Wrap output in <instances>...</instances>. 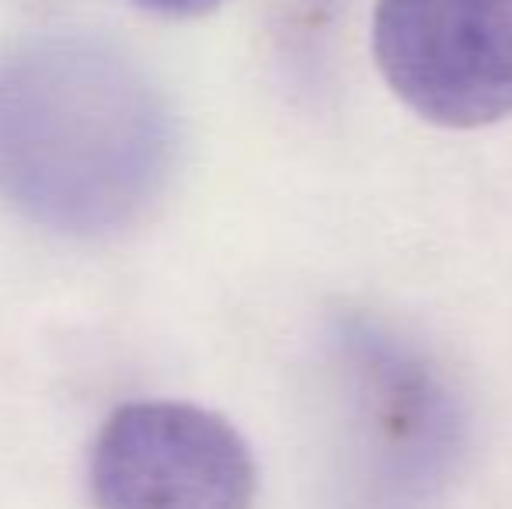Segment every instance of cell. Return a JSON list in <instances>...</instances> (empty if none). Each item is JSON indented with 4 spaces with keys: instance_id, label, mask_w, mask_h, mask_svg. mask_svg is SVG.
I'll return each mask as SVG.
<instances>
[{
    "instance_id": "obj_1",
    "label": "cell",
    "mask_w": 512,
    "mask_h": 509,
    "mask_svg": "<svg viewBox=\"0 0 512 509\" xmlns=\"http://www.w3.org/2000/svg\"><path fill=\"white\" fill-rule=\"evenodd\" d=\"M171 154V112L129 56L74 35L0 56V196L35 224L81 238L136 224Z\"/></svg>"
},
{
    "instance_id": "obj_2",
    "label": "cell",
    "mask_w": 512,
    "mask_h": 509,
    "mask_svg": "<svg viewBox=\"0 0 512 509\" xmlns=\"http://www.w3.org/2000/svg\"><path fill=\"white\" fill-rule=\"evenodd\" d=\"M95 509H255L258 464L230 419L189 401H126L88 457Z\"/></svg>"
},
{
    "instance_id": "obj_3",
    "label": "cell",
    "mask_w": 512,
    "mask_h": 509,
    "mask_svg": "<svg viewBox=\"0 0 512 509\" xmlns=\"http://www.w3.org/2000/svg\"><path fill=\"white\" fill-rule=\"evenodd\" d=\"M370 46L387 88L425 123L512 119V0H377Z\"/></svg>"
},
{
    "instance_id": "obj_4",
    "label": "cell",
    "mask_w": 512,
    "mask_h": 509,
    "mask_svg": "<svg viewBox=\"0 0 512 509\" xmlns=\"http://www.w3.org/2000/svg\"><path fill=\"white\" fill-rule=\"evenodd\" d=\"M140 11L154 14V18H171V21H185V18H203V14L216 11L223 0H133Z\"/></svg>"
}]
</instances>
